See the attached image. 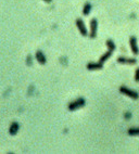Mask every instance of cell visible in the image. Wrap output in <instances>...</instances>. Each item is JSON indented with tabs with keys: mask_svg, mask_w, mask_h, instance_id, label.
<instances>
[{
	"mask_svg": "<svg viewBox=\"0 0 139 154\" xmlns=\"http://www.w3.org/2000/svg\"><path fill=\"white\" fill-rule=\"evenodd\" d=\"M20 130V124L16 122H13L9 127V134L11 136H15Z\"/></svg>",
	"mask_w": 139,
	"mask_h": 154,
	"instance_id": "9",
	"label": "cell"
},
{
	"mask_svg": "<svg viewBox=\"0 0 139 154\" xmlns=\"http://www.w3.org/2000/svg\"><path fill=\"white\" fill-rule=\"evenodd\" d=\"M42 1H45L46 3H50V2L52 1V0H42Z\"/></svg>",
	"mask_w": 139,
	"mask_h": 154,
	"instance_id": "17",
	"label": "cell"
},
{
	"mask_svg": "<svg viewBox=\"0 0 139 154\" xmlns=\"http://www.w3.org/2000/svg\"><path fill=\"white\" fill-rule=\"evenodd\" d=\"M127 135H128V136H133V137L139 136V127H133V128H129V129L127 130Z\"/></svg>",
	"mask_w": 139,
	"mask_h": 154,
	"instance_id": "12",
	"label": "cell"
},
{
	"mask_svg": "<svg viewBox=\"0 0 139 154\" xmlns=\"http://www.w3.org/2000/svg\"><path fill=\"white\" fill-rule=\"evenodd\" d=\"M129 48H130V51H131L135 55H139V48H138V45H137V38L135 36L129 37Z\"/></svg>",
	"mask_w": 139,
	"mask_h": 154,
	"instance_id": "5",
	"label": "cell"
},
{
	"mask_svg": "<svg viewBox=\"0 0 139 154\" xmlns=\"http://www.w3.org/2000/svg\"><path fill=\"white\" fill-rule=\"evenodd\" d=\"M35 59H36V61L40 64V65H45V64L47 63V58H46L45 53H44L42 51H40V50L36 51V53H35Z\"/></svg>",
	"mask_w": 139,
	"mask_h": 154,
	"instance_id": "7",
	"label": "cell"
},
{
	"mask_svg": "<svg viewBox=\"0 0 139 154\" xmlns=\"http://www.w3.org/2000/svg\"><path fill=\"white\" fill-rule=\"evenodd\" d=\"M118 91L121 92L122 95H125L126 97H128L130 99L133 100H137L139 98V93L137 91L133 90V89H130V88H127L125 86H121L118 88Z\"/></svg>",
	"mask_w": 139,
	"mask_h": 154,
	"instance_id": "2",
	"label": "cell"
},
{
	"mask_svg": "<svg viewBox=\"0 0 139 154\" xmlns=\"http://www.w3.org/2000/svg\"><path fill=\"white\" fill-rule=\"evenodd\" d=\"M124 117H125L126 119H128V118L131 117V114H130V113H125V115H124Z\"/></svg>",
	"mask_w": 139,
	"mask_h": 154,
	"instance_id": "15",
	"label": "cell"
},
{
	"mask_svg": "<svg viewBox=\"0 0 139 154\" xmlns=\"http://www.w3.org/2000/svg\"><path fill=\"white\" fill-rule=\"evenodd\" d=\"M89 37L94 39L97 37V32H98V20L97 18H91L89 23Z\"/></svg>",
	"mask_w": 139,
	"mask_h": 154,
	"instance_id": "3",
	"label": "cell"
},
{
	"mask_svg": "<svg viewBox=\"0 0 139 154\" xmlns=\"http://www.w3.org/2000/svg\"><path fill=\"white\" fill-rule=\"evenodd\" d=\"M91 9H92V5L90 2H85V5L83 7V14L87 16V15H89L90 12H91Z\"/></svg>",
	"mask_w": 139,
	"mask_h": 154,
	"instance_id": "11",
	"label": "cell"
},
{
	"mask_svg": "<svg viewBox=\"0 0 139 154\" xmlns=\"http://www.w3.org/2000/svg\"><path fill=\"white\" fill-rule=\"evenodd\" d=\"M86 105V100L84 98H81V97H78L76 98L75 100H73L72 102H70L68 104H67V110L68 111H76V110H79L81 108H84Z\"/></svg>",
	"mask_w": 139,
	"mask_h": 154,
	"instance_id": "1",
	"label": "cell"
},
{
	"mask_svg": "<svg viewBox=\"0 0 139 154\" xmlns=\"http://www.w3.org/2000/svg\"><path fill=\"white\" fill-rule=\"evenodd\" d=\"M105 46H107L108 50H111V51H114V50L116 49L115 42H114V41H113L112 39H108V40L105 41Z\"/></svg>",
	"mask_w": 139,
	"mask_h": 154,
	"instance_id": "13",
	"label": "cell"
},
{
	"mask_svg": "<svg viewBox=\"0 0 139 154\" xmlns=\"http://www.w3.org/2000/svg\"><path fill=\"white\" fill-rule=\"evenodd\" d=\"M135 82H139V67H137L135 71Z\"/></svg>",
	"mask_w": 139,
	"mask_h": 154,
	"instance_id": "14",
	"label": "cell"
},
{
	"mask_svg": "<svg viewBox=\"0 0 139 154\" xmlns=\"http://www.w3.org/2000/svg\"><path fill=\"white\" fill-rule=\"evenodd\" d=\"M75 24H76V27L78 29V32L81 33V36L86 37L87 35H89V33L87 31V27H86V24L85 22L81 20V18H76V21H75Z\"/></svg>",
	"mask_w": 139,
	"mask_h": 154,
	"instance_id": "4",
	"label": "cell"
},
{
	"mask_svg": "<svg viewBox=\"0 0 139 154\" xmlns=\"http://www.w3.org/2000/svg\"><path fill=\"white\" fill-rule=\"evenodd\" d=\"M86 67L88 71H100L103 68V64L101 62H89Z\"/></svg>",
	"mask_w": 139,
	"mask_h": 154,
	"instance_id": "8",
	"label": "cell"
},
{
	"mask_svg": "<svg viewBox=\"0 0 139 154\" xmlns=\"http://www.w3.org/2000/svg\"><path fill=\"white\" fill-rule=\"evenodd\" d=\"M117 63L120 64H127V65H135L137 63V60L135 58H126V57H118Z\"/></svg>",
	"mask_w": 139,
	"mask_h": 154,
	"instance_id": "6",
	"label": "cell"
},
{
	"mask_svg": "<svg viewBox=\"0 0 139 154\" xmlns=\"http://www.w3.org/2000/svg\"><path fill=\"white\" fill-rule=\"evenodd\" d=\"M113 51H111V50H108L107 52H104L101 57H100V59H99V62H101V63H104V62H107L110 58H111V55H112Z\"/></svg>",
	"mask_w": 139,
	"mask_h": 154,
	"instance_id": "10",
	"label": "cell"
},
{
	"mask_svg": "<svg viewBox=\"0 0 139 154\" xmlns=\"http://www.w3.org/2000/svg\"><path fill=\"white\" fill-rule=\"evenodd\" d=\"M31 57L28 55V57H27V64H28V65H31Z\"/></svg>",
	"mask_w": 139,
	"mask_h": 154,
	"instance_id": "16",
	"label": "cell"
}]
</instances>
